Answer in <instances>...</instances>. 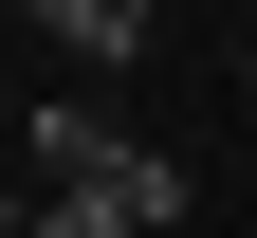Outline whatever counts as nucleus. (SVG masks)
<instances>
[{"label":"nucleus","instance_id":"4","mask_svg":"<svg viewBox=\"0 0 257 238\" xmlns=\"http://www.w3.org/2000/svg\"><path fill=\"white\" fill-rule=\"evenodd\" d=\"M239 110H257V37H239Z\"/></svg>","mask_w":257,"mask_h":238},{"label":"nucleus","instance_id":"1","mask_svg":"<svg viewBox=\"0 0 257 238\" xmlns=\"http://www.w3.org/2000/svg\"><path fill=\"white\" fill-rule=\"evenodd\" d=\"M37 183H55V201H110V220H184V165L147 147V128H110L92 92L37 110Z\"/></svg>","mask_w":257,"mask_h":238},{"label":"nucleus","instance_id":"2","mask_svg":"<svg viewBox=\"0 0 257 238\" xmlns=\"http://www.w3.org/2000/svg\"><path fill=\"white\" fill-rule=\"evenodd\" d=\"M19 19H37L74 74H128V55H147V0H19Z\"/></svg>","mask_w":257,"mask_h":238},{"label":"nucleus","instance_id":"3","mask_svg":"<svg viewBox=\"0 0 257 238\" xmlns=\"http://www.w3.org/2000/svg\"><path fill=\"white\" fill-rule=\"evenodd\" d=\"M37 238H147V220H110V201H37Z\"/></svg>","mask_w":257,"mask_h":238}]
</instances>
